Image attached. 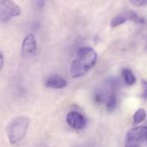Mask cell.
Here are the masks:
<instances>
[{"mask_svg":"<svg viewBox=\"0 0 147 147\" xmlns=\"http://www.w3.org/2000/svg\"><path fill=\"white\" fill-rule=\"evenodd\" d=\"M97 53L89 47L80 48L77 53V57L71 67L72 78H80L85 75L96 63Z\"/></svg>","mask_w":147,"mask_h":147,"instance_id":"cell-1","label":"cell"},{"mask_svg":"<svg viewBox=\"0 0 147 147\" xmlns=\"http://www.w3.org/2000/svg\"><path fill=\"white\" fill-rule=\"evenodd\" d=\"M29 119L27 116H18L13 119L7 126L6 133L10 144L15 145L21 141L28 131Z\"/></svg>","mask_w":147,"mask_h":147,"instance_id":"cell-2","label":"cell"},{"mask_svg":"<svg viewBox=\"0 0 147 147\" xmlns=\"http://www.w3.org/2000/svg\"><path fill=\"white\" fill-rule=\"evenodd\" d=\"M147 141V127L139 126L128 131L126 135L125 147H140L143 142Z\"/></svg>","mask_w":147,"mask_h":147,"instance_id":"cell-3","label":"cell"},{"mask_svg":"<svg viewBox=\"0 0 147 147\" xmlns=\"http://www.w3.org/2000/svg\"><path fill=\"white\" fill-rule=\"evenodd\" d=\"M21 8L13 1L2 0L0 3V19L5 22L13 17L18 16L21 14Z\"/></svg>","mask_w":147,"mask_h":147,"instance_id":"cell-4","label":"cell"},{"mask_svg":"<svg viewBox=\"0 0 147 147\" xmlns=\"http://www.w3.org/2000/svg\"><path fill=\"white\" fill-rule=\"evenodd\" d=\"M37 53V41L35 35L32 33L27 34L22 44V55L25 58L35 56Z\"/></svg>","mask_w":147,"mask_h":147,"instance_id":"cell-5","label":"cell"},{"mask_svg":"<svg viewBox=\"0 0 147 147\" xmlns=\"http://www.w3.org/2000/svg\"><path fill=\"white\" fill-rule=\"evenodd\" d=\"M67 124L76 130H82L87 125L86 118L78 111H71L66 116Z\"/></svg>","mask_w":147,"mask_h":147,"instance_id":"cell-6","label":"cell"},{"mask_svg":"<svg viewBox=\"0 0 147 147\" xmlns=\"http://www.w3.org/2000/svg\"><path fill=\"white\" fill-rule=\"evenodd\" d=\"M46 86L51 89H64L67 86V81L59 75H53L47 78Z\"/></svg>","mask_w":147,"mask_h":147,"instance_id":"cell-7","label":"cell"},{"mask_svg":"<svg viewBox=\"0 0 147 147\" xmlns=\"http://www.w3.org/2000/svg\"><path fill=\"white\" fill-rule=\"evenodd\" d=\"M121 73H122V77L124 78V81L127 85H134L135 84L136 77L130 69L124 68V69H122Z\"/></svg>","mask_w":147,"mask_h":147,"instance_id":"cell-8","label":"cell"},{"mask_svg":"<svg viewBox=\"0 0 147 147\" xmlns=\"http://www.w3.org/2000/svg\"><path fill=\"white\" fill-rule=\"evenodd\" d=\"M117 96L115 92H112L107 98L106 101V108L109 112H112L115 109L117 106Z\"/></svg>","mask_w":147,"mask_h":147,"instance_id":"cell-9","label":"cell"},{"mask_svg":"<svg viewBox=\"0 0 147 147\" xmlns=\"http://www.w3.org/2000/svg\"><path fill=\"white\" fill-rule=\"evenodd\" d=\"M146 117V111L144 109H139L134 115L133 120H134V124L138 125L141 123Z\"/></svg>","mask_w":147,"mask_h":147,"instance_id":"cell-10","label":"cell"},{"mask_svg":"<svg viewBox=\"0 0 147 147\" xmlns=\"http://www.w3.org/2000/svg\"><path fill=\"white\" fill-rule=\"evenodd\" d=\"M127 17L126 16V15H118L116 16H115L112 20H111V27L112 28H115L118 27L123 23H125L127 21Z\"/></svg>","mask_w":147,"mask_h":147,"instance_id":"cell-11","label":"cell"},{"mask_svg":"<svg viewBox=\"0 0 147 147\" xmlns=\"http://www.w3.org/2000/svg\"><path fill=\"white\" fill-rule=\"evenodd\" d=\"M126 16L127 17V19L132 20L133 22H136V23H146V20L140 16H139L137 14H135L133 11H130L128 14L126 15Z\"/></svg>","mask_w":147,"mask_h":147,"instance_id":"cell-12","label":"cell"},{"mask_svg":"<svg viewBox=\"0 0 147 147\" xmlns=\"http://www.w3.org/2000/svg\"><path fill=\"white\" fill-rule=\"evenodd\" d=\"M142 98L145 100H147V81L142 80V94H141Z\"/></svg>","mask_w":147,"mask_h":147,"instance_id":"cell-13","label":"cell"},{"mask_svg":"<svg viewBox=\"0 0 147 147\" xmlns=\"http://www.w3.org/2000/svg\"><path fill=\"white\" fill-rule=\"evenodd\" d=\"M133 5L140 7V6H146L147 5V0H133L130 2Z\"/></svg>","mask_w":147,"mask_h":147,"instance_id":"cell-14","label":"cell"},{"mask_svg":"<svg viewBox=\"0 0 147 147\" xmlns=\"http://www.w3.org/2000/svg\"><path fill=\"white\" fill-rule=\"evenodd\" d=\"M3 65H4V56H3V53L0 51V70L1 71L3 68Z\"/></svg>","mask_w":147,"mask_h":147,"instance_id":"cell-15","label":"cell"},{"mask_svg":"<svg viewBox=\"0 0 147 147\" xmlns=\"http://www.w3.org/2000/svg\"><path fill=\"white\" fill-rule=\"evenodd\" d=\"M146 143H147V141H146Z\"/></svg>","mask_w":147,"mask_h":147,"instance_id":"cell-16","label":"cell"}]
</instances>
